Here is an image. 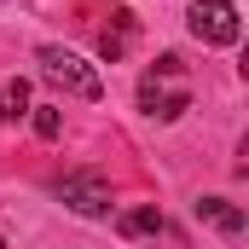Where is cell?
Segmentation results:
<instances>
[{
    "instance_id": "obj_9",
    "label": "cell",
    "mask_w": 249,
    "mask_h": 249,
    "mask_svg": "<svg viewBox=\"0 0 249 249\" xmlns=\"http://www.w3.org/2000/svg\"><path fill=\"white\" fill-rule=\"evenodd\" d=\"M29 110H35L29 122H35V133H41V139H58V133H64V116H58V105H29Z\"/></svg>"
},
{
    "instance_id": "obj_2",
    "label": "cell",
    "mask_w": 249,
    "mask_h": 249,
    "mask_svg": "<svg viewBox=\"0 0 249 249\" xmlns=\"http://www.w3.org/2000/svg\"><path fill=\"white\" fill-rule=\"evenodd\" d=\"M35 64H41V75H47L58 93H70V99H87V105H93V99H105L99 70H93L87 58H75L70 47H41V53H35Z\"/></svg>"
},
{
    "instance_id": "obj_4",
    "label": "cell",
    "mask_w": 249,
    "mask_h": 249,
    "mask_svg": "<svg viewBox=\"0 0 249 249\" xmlns=\"http://www.w3.org/2000/svg\"><path fill=\"white\" fill-rule=\"evenodd\" d=\"M58 197L75 209V214H87V220H105V214H110V186H105L99 174H64Z\"/></svg>"
},
{
    "instance_id": "obj_8",
    "label": "cell",
    "mask_w": 249,
    "mask_h": 249,
    "mask_svg": "<svg viewBox=\"0 0 249 249\" xmlns=\"http://www.w3.org/2000/svg\"><path fill=\"white\" fill-rule=\"evenodd\" d=\"M18 116H29V81H23V75H12V81L0 87V127L18 122Z\"/></svg>"
},
{
    "instance_id": "obj_5",
    "label": "cell",
    "mask_w": 249,
    "mask_h": 249,
    "mask_svg": "<svg viewBox=\"0 0 249 249\" xmlns=\"http://www.w3.org/2000/svg\"><path fill=\"white\" fill-rule=\"evenodd\" d=\"M197 220H209L214 232H226V238H238L244 232V209L238 203H226V197H197Z\"/></svg>"
},
{
    "instance_id": "obj_3",
    "label": "cell",
    "mask_w": 249,
    "mask_h": 249,
    "mask_svg": "<svg viewBox=\"0 0 249 249\" xmlns=\"http://www.w3.org/2000/svg\"><path fill=\"white\" fill-rule=\"evenodd\" d=\"M186 29L203 41V47H238L244 18H238L232 0H191V6H186Z\"/></svg>"
},
{
    "instance_id": "obj_6",
    "label": "cell",
    "mask_w": 249,
    "mask_h": 249,
    "mask_svg": "<svg viewBox=\"0 0 249 249\" xmlns=\"http://www.w3.org/2000/svg\"><path fill=\"white\" fill-rule=\"evenodd\" d=\"M127 47H133V12H110V23H105V35H99V58H122Z\"/></svg>"
},
{
    "instance_id": "obj_10",
    "label": "cell",
    "mask_w": 249,
    "mask_h": 249,
    "mask_svg": "<svg viewBox=\"0 0 249 249\" xmlns=\"http://www.w3.org/2000/svg\"><path fill=\"white\" fill-rule=\"evenodd\" d=\"M0 249H6V238H0Z\"/></svg>"
},
{
    "instance_id": "obj_1",
    "label": "cell",
    "mask_w": 249,
    "mask_h": 249,
    "mask_svg": "<svg viewBox=\"0 0 249 249\" xmlns=\"http://www.w3.org/2000/svg\"><path fill=\"white\" fill-rule=\"evenodd\" d=\"M139 110L151 122H174V116L191 110V75H186V64L174 58V53H162L139 75Z\"/></svg>"
},
{
    "instance_id": "obj_7",
    "label": "cell",
    "mask_w": 249,
    "mask_h": 249,
    "mask_svg": "<svg viewBox=\"0 0 249 249\" xmlns=\"http://www.w3.org/2000/svg\"><path fill=\"white\" fill-rule=\"evenodd\" d=\"M116 226L122 238H162V209H122Z\"/></svg>"
}]
</instances>
